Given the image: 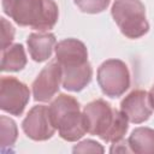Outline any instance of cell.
Instances as JSON below:
<instances>
[{"label":"cell","instance_id":"cell-4","mask_svg":"<svg viewBox=\"0 0 154 154\" xmlns=\"http://www.w3.org/2000/svg\"><path fill=\"white\" fill-rule=\"evenodd\" d=\"M111 14L119 30L128 38H138L149 30L146 7L141 0H114Z\"/></svg>","mask_w":154,"mask_h":154},{"label":"cell","instance_id":"cell-9","mask_svg":"<svg viewBox=\"0 0 154 154\" xmlns=\"http://www.w3.org/2000/svg\"><path fill=\"white\" fill-rule=\"evenodd\" d=\"M120 111L125 114L130 123L141 124L148 120L153 113L149 94L142 89L132 90L122 100Z\"/></svg>","mask_w":154,"mask_h":154},{"label":"cell","instance_id":"cell-8","mask_svg":"<svg viewBox=\"0 0 154 154\" xmlns=\"http://www.w3.org/2000/svg\"><path fill=\"white\" fill-rule=\"evenodd\" d=\"M61 84V66L57 60L49 61L34 79L32 96L35 101L47 102L58 91Z\"/></svg>","mask_w":154,"mask_h":154},{"label":"cell","instance_id":"cell-16","mask_svg":"<svg viewBox=\"0 0 154 154\" xmlns=\"http://www.w3.org/2000/svg\"><path fill=\"white\" fill-rule=\"evenodd\" d=\"M73 1L82 12L90 14H95L105 11L111 2V0H73Z\"/></svg>","mask_w":154,"mask_h":154},{"label":"cell","instance_id":"cell-18","mask_svg":"<svg viewBox=\"0 0 154 154\" xmlns=\"http://www.w3.org/2000/svg\"><path fill=\"white\" fill-rule=\"evenodd\" d=\"M73 153H103V147L93 140H84L77 143L73 149Z\"/></svg>","mask_w":154,"mask_h":154},{"label":"cell","instance_id":"cell-7","mask_svg":"<svg viewBox=\"0 0 154 154\" xmlns=\"http://www.w3.org/2000/svg\"><path fill=\"white\" fill-rule=\"evenodd\" d=\"M22 129L34 141H47L57 130L53 125L49 109L45 105H36L28 112L22 122Z\"/></svg>","mask_w":154,"mask_h":154},{"label":"cell","instance_id":"cell-17","mask_svg":"<svg viewBox=\"0 0 154 154\" xmlns=\"http://www.w3.org/2000/svg\"><path fill=\"white\" fill-rule=\"evenodd\" d=\"M14 38V28L4 17L1 18V51L11 46Z\"/></svg>","mask_w":154,"mask_h":154},{"label":"cell","instance_id":"cell-14","mask_svg":"<svg viewBox=\"0 0 154 154\" xmlns=\"http://www.w3.org/2000/svg\"><path fill=\"white\" fill-rule=\"evenodd\" d=\"M1 71L17 72L25 67L26 55L22 43H14L1 51Z\"/></svg>","mask_w":154,"mask_h":154},{"label":"cell","instance_id":"cell-2","mask_svg":"<svg viewBox=\"0 0 154 154\" xmlns=\"http://www.w3.org/2000/svg\"><path fill=\"white\" fill-rule=\"evenodd\" d=\"M2 10L18 25L38 31L53 29L59 18L54 0H2Z\"/></svg>","mask_w":154,"mask_h":154},{"label":"cell","instance_id":"cell-19","mask_svg":"<svg viewBox=\"0 0 154 154\" xmlns=\"http://www.w3.org/2000/svg\"><path fill=\"white\" fill-rule=\"evenodd\" d=\"M111 153H132L131 149H130V146L128 143V141H124V140H120L118 142H114L109 149Z\"/></svg>","mask_w":154,"mask_h":154},{"label":"cell","instance_id":"cell-10","mask_svg":"<svg viewBox=\"0 0 154 154\" xmlns=\"http://www.w3.org/2000/svg\"><path fill=\"white\" fill-rule=\"evenodd\" d=\"M55 59L61 67L81 65L88 61V49L77 38H65L55 45Z\"/></svg>","mask_w":154,"mask_h":154},{"label":"cell","instance_id":"cell-20","mask_svg":"<svg viewBox=\"0 0 154 154\" xmlns=\"http://www.w3.org/2000/svg\"><path fill=\"white\" fill-rule=\"evenodd\" d=\"M149 100H150V103H152V107H153V109H154V84H153V87H152V89L149 90Z\"/></svg>","mask_w":154,"mask_h":154},{"label":"cell","instance_id":"cell-6","mask_svg":"<svg viewBox=\"0 0 154 154\" xmlns=\"http://www.w3.org/2000/svg\"><path fill=\"white\" fill-rule=\"evenodd\" d=\"M30 100V90L25 83L11 76L0 79V108L12 116H20Z\"/></svg>","mask_w":154,"mask_h":154},{"label":"cell","instance_id":"cell-15","mask_svg":"<svg viewBox=\"0 0 154 154\" xmlns=\"http://www.w3.org/2000/svg\"><path fill=\"white\" fill-rule=\"evenodd\" d=\"M0 135H1L0 143H1L2 150H5L6 147H12L18 137V129H17L14 120H12L11 118L6 116H1L0 117Z\"/></svg>","mask_w":154,"mask_h":154},{"label":"cell","instance_id":"cell-11","mask_svg":"<svg viewBox=\"0 0 154 154\" xmlns=\"http://www.w3.org/2000/svg\"><path fill=\"white\" fill-rule=\"evenodd\" d=\"M91 77L93 69L89 61L81 65L61 67V85L69 91H81L90 83Z\"/></svg>","mask_w":154,"mask_h":154},{"label":"cell","instance_id":"cell-1","mask_svg":"<svg viewBox=\"0 0 154 154\" xmlns=\"http://www.w3.org/2000/svg\"><path fill=\"white\" fill-rule=\"evenodd\" d=\"M83 114L88 132L105 142L114 143L123 140L129 129V120L125 114L102 99H96L84 106Z\"/></svg>","mask_w":154,"mask_h":154},{"label":"cell","instance_id":"cell-13","mask_svg":"<svg viewBox=\"0 0 154 154\" xmlns=\"http://www.w3.org/2000/svg\"><path fill=\"white\" fill-rule=\"evenodd\" d=\"M132 153L154 154V130L150 128H136L128 138Z\"/></svg>","mask_w":154,"mask_h":154},{"label":"cell","instance_id":"cell-5","mask_svg":"<svg viewBox=\"0 0 154 154\" xmlns=\"http://www.w3.org/2000/svg\"><path fill=\"white\" fill-rule=\"evenodd\" d=\"M97 83L102 93L108 97L122 96L130 87V72L126 64L119 59L103 61L96 75Z\"/></svg>","mask_w":154,"mask_h":154},{"label":"cell","instance_id":"cell-3","mask_svg":"<svg viewBox=\"0 0 154 154\" xmlns=\"http://www.w3.org/2000/svg\"><path fill=\"white\" fill-rule=\"evenodd\" d=\"M53 125L59 136L69 142L82 138L87 132V123L79 102L76 97L67 94H59L48 106Z\"/></svg>","mask_w":154,"mask_h":154},{"label":"cell","instance_id":"cell-12","mask_svg":"<svg viewBox=\"0 0 154 154\" xmlns=\"http://www.w3.org/2000/svg\"><path fill=\"white\" fill-rule=\"evenodd\" d=\"M26 45L31 59L36 63H42L51 58L53 49L55 48L57 40L52 32L38 31L28 36Z\"/></svg>","mask_w":154,"mask_h":154}]
</instances>
